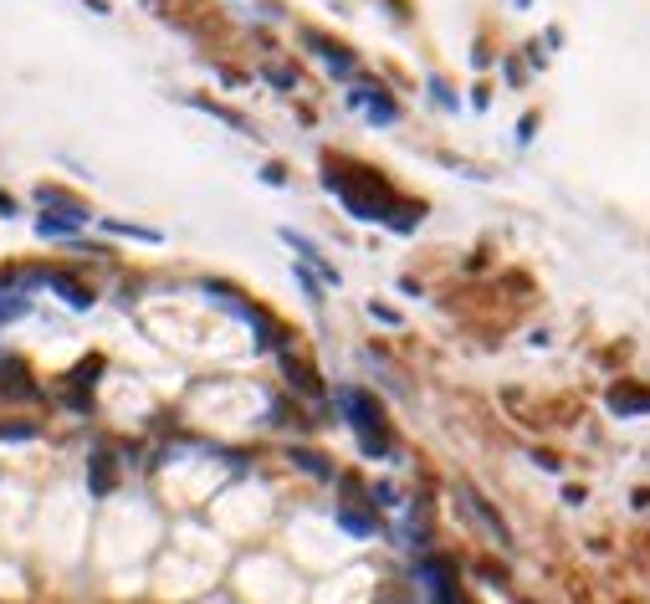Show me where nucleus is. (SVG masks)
I'll use <instances>...</instances> for the list:
<instances>
[{"label": "nucleus", "mask_w": 650, "mask_h": 604, "mask_svg": "<svg viewBox=\"0 0 650 604\" xmlns=\"http://www.w3.org/2000/svg\"><path fill=\"white\" fill-rule=\"evenodd\" d=\"M348 108H364L374 124H395V113H399L395 103H384L380 98V88H354L348 92Z\"/></svg>", "instance_id": "1"}, {"label": "nucleus", "mask_w": 650, "mask_h": 604, "mask_svg": "<svg viewBox=\"0 0 650 604\" xmlns=\"http://www.w3.org/2000/svg\"><path fill=\"white\" fill-rule=\"evenodd\" d=\"M307 47H313V52L323 56L328 67H333V73H354V56H348V47H339V41L318 37V31H307Z\"/></svg>", "instance_id": "2"}, {"label": "nucleus", "mask_w": 650, "mask_h": 604, "mask_svg": "<svg viewBox=\"0 0 650 604\" xmlns=\"http://www.w3.org/2000/svg\"><path fill=\"white\" fill-rule=\"evenodd\" d=\"M461 497H467V507H471V513H476V517H482V523H487V528H492V538H497V543H507L502 517H497V513H492V507H487V497H476V492H461Z\"/></svg>", "instance_id": "3"}, {"label": "nucleus", "mask_w": 650, "mask_h": 604, "mask_svg": "<svg viewBox=\"0 0 650 604\" xmlns=\"http://www.w3.org/2000/svg\"><path fill=\"white\" fill-rule=\"evenodd\" d=\"M288 374H292V385L307 389V395H318V389H323V385H318V369H303L297 359H288Z\"/></svg>", "instance_id": "4"}, {"label": "nucleus", "mask_w": 650, "mask_h": 604, "mask_svg": "<svg viewBox=\"0 0 650 604\" xmlns=\"http://www.w3.org/2000/svg\"><path fill=\"white\" fill-rule=\"evenodd\" d=\"M610 400H614V410H625V404H640V410H646V404H650V395H630V389H614Z\"/></svg>", "instance_id": "5"}, {"label": "nucleus", "mask_w": 650, "mask_h": 604, "mask_svg": "<svg viewBox=\"0 0 650 604\" xmlns=\"http://www.w3.org/2000/svg\"><path fill=\"white\" fill-rule=\"evenodd\" d=\"M435 604H461V594H435Z\"/></svg>", "instance_id": "6"}, {"label": "nucleus", "mask_w": 650, "mask_h": 604, "mask_svg": "<svg viewBox=\"0 0 650 604\" xmlns=\"http://www.w3.org/2000/svg\"><path fill=\"white\" fill-rule=\"evenodd\" d=\"M523 5H527V0H523Z\"/></svg>", "instance_id": "7"}]
</instances>
